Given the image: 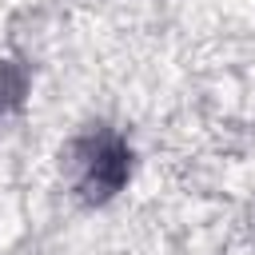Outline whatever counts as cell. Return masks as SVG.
<instances>
[{"instance_id":"cell-2","label":"cell","mask_w":255,"mask_h":255,"mask_svg":"<svg viewBox=\"0 0 255 255\" xmlns=\"http://www.w3.org/2000/svg\"><path fill=\"white\" fill-rule=\"evenodd\" d=\"M28 96V72L16 60H0V120L8 112H16Z\"/></svg>"},{"instance_id":"cell-1","label":"cell","mask_w":255,"mask_h":255,"mask_svg":"<svg viewBox=\"0 0 255 255\" xmlns=\"http://www.w3.org/2000/svg\"><path fill=\"white\" fill-rule=\"evenodd\" d=\"M64 179L84 203H108L131 175V151L112 128H88L60 151Z\"/></svg>"}]
</instances>
